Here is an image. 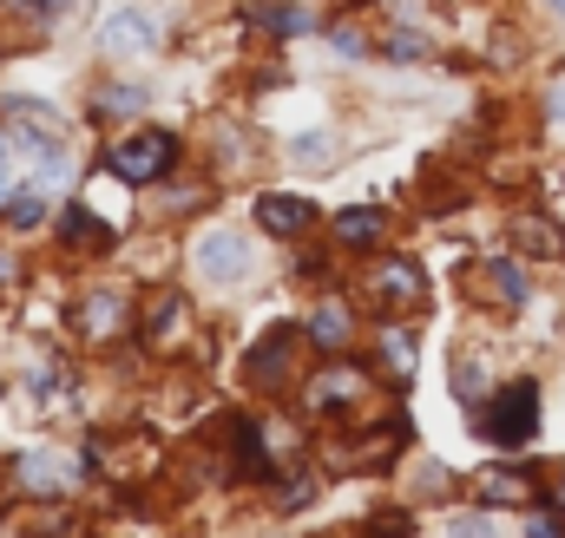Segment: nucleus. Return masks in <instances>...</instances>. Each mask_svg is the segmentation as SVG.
Instances as JSON below:
<instances>
[{
	"instance_id": "393cba45",
	"label": "nucleus",
	"mask_w": 565,
	"mask_h": 538,
	"mask_svg": "<svg viewBox=\"0 0 565 538\" xmlns=\"http://www.w3.org/2000/svg\"><path fill=\"white\" fill-rule=\"evenodd\" d=\"M290 151H296V158H303V164H309V158H329V151H336V145H329V131H316V138H296V145H290Z\"/></svg>"
},
{
	"instance_id": "f3484780",
	"label": "nucleus",
	"mask_w": 565,
	"mask_h": 538,
	"mask_svg": "<svg viewBox=\"0 0 565 538\" xmlns=\"http://www.w3.org/2000/svg\"><path fill=\"white\" fill-rule=\"evenodd\" d=\"M513 243H520V250H533V256H560V250H565L560 224H546V217H513Z\"/></svg>"
},
{
	"instance_id": "f8f14e48",
	"label": "nucleus",
	"mask_w": 565,
	"mask_h": 538,
	"mask_svg": "<svg viewBox=\"0 0 565 538\" xmlns=\"http://www.w3.org/2000/svg\"><path fill=\"white\" fill-rule=\"evenodd\" d=\"M355 394H362V368H349V362H336L309 381V408H349Z\"/></svg>"
},
{
	"instance_id": "473e14b6",
	"label": "nucleus",
	"mask_w": 565,
	"mask_h": 538,
	"mask_svg": "<svg viewBox=\"0 0 565 538\" xmlns=\"http://www.w3.org/2000/svg\"><path fill=\"white\" fill-rule=\"evenodd\" d=\"M553 506H560V513H565V473H560V480H553Z\"/></svg>"
},
{
	"instance_id": "f03ea898",
	"label": "nucleus",
	"mask_w": 565,
	"mask_h": 538,
	"mask_svg": "<svg viewBox=\"0 0 565 538\" xmlns=\"http://www.w3.org/2000/svg\"><path fill=\"white\" fill-rule=\"evenodd\" d=\"M296 348H303V329L276 322V329H270V335L250 348V362H244L250 388H257V394H283V388L296 381Z\"/></svg>"
},
{
	"instance_id": "0eeeda50",
	"label": "nucleus",
	"mask_w": 565,
	"mask_h": 538,
	"mask_svg": "<svg viewBox=\"0 0 565 538\" xmlns=\"http://www.w3.org/2000/svg\"><path fill=\"white\" fill-rule=\"evenodd\" d=\"M316 217H323V210H316L309 197H290V191H263V197H257V224H263L270 237H303Z\"/></svg>"
},
{
	"instance_id": "a878e982",
	"label": "nucleus",
	"mask_w": 565,
	"mask_h": 538,
	"mask_svg": "<svg viewBox=\"0 0 565 538\" xmlns=\"http://www.w3.org/2000/svg\"><path fill=\"white\" fill-rule=\"evenodd\" d=\"M527 538H565L560 513H533V519H527Z\"/></svg>"
},
{
	"instance_id": "4468645a",
	"label": "nucleus",
	"mask_w": 565,
	"mask_h": 538,
	"mask_svg": "<svg viewBox=\"0 0 565 538\" xmlns=\"http://www.w3.org/2000/svg\"><path fill=\"white\" fill-rule=\"evenodd\" d=\"M118 316H125V302H118L112 289H99V296L79 302V329H86L92 342H112V335H118Z\"/></svg>"
},
{
	"instance_id": "a211bd4d",
	"label": "nucleus",
	"mask_w": 565,
	"mask_h": 538,
	"mask_svg": "<svg viewBox=\"0 0 565 538\" xmlns=\"http://www.w3.org/2000/svg\"><path fill=\"white\" fill-rule=\"evenodd\" d=\"M257 26H270V33H283V39H290V33H309L316 20H309V7H290V0H263V7H257Z\"/></svg>"
},
{
	"instance_id": "5701e85b",
	"label": "nucleus",
	"mask_w": 565,
	"mask_h": 538,
	"mask_svg": "<svg viewBox=\"0 0 565 538\" xmlns=\"http://www.w3.org/2000/svg\"><path fill=\"white\" fill-rule=\"evenodd\" d=\"M448 538H494V519H481V513H461V519L448 526Z\"/></svg>"
},
{
	"instance_id": "423d86ee",
	"label": "nucleus",
	"mask_w": 565,
	"mask_h": 538,
	"mask_svg": "<svg viewBox=\"0 0 565 538\" xmlns=\"http://www.w3.org/2000/svg\"><path fill=\"white\" fill-rule=\"evenodd\" d=\"M421 289H428V283H421V270H415V263H402V256H388V263H375V270H369V296H375L382 309H415V302H421Z\"/></svg>"
},
{
	"instance_id": "bb28decb",
	"label": "nucleus",
	"mask_w": 565,
	"mask_h": 538,
	"mask_svg": "<svg viewBox=\"0 0 565 538\" xmlns=\"http://www.w3.org/2000/svg\"><path fill=\"white\" fill-rule=\"evenodd\" d=\"M132 105H145L138 92H99V112H132Z\"/></svg>"
},
{
	"instance_id": "20e7f679",
	"label": "nucleus",
	"mask_w": 565,
	"mask_h": 538,
	"mask_svg": "<svg viewBox=\"0 0 565 538\" xmlns=\"http://www.w3.org/2000/svg\"><path fill=\"white\" fill-rule=\"evenodd\" d=\"M191 263H197L211 283H244V270H250V243H244L237 230H204V237L191 243Z\"/></svg>"
},
{
	"instance_id": "b1692460",
	"label": "nucleus",
	"mask_w": 565,
	"mask_h": 538,
	"mask_svg": "<svg viewBox=\"0 0 565 538\" xmlns=\"http://www.w3.org/2000/svg\"><path fill=\"white\" fill-rule=\"evenodd\" d=\"M454 394H461V401H481V394H487V381H481V368H474V362L454 375Z\"/></svg>"
},
{
	"instance_id": "f257e3e1",
	"label": "nucleus",
	"mask_w": 565,
	"mask_h": 538,
	"mask_svg": "<svg viewBox=\"0 0 565 538\" xmlns=\"http://www.w3.org/2000/svg\"><path fill=\"white\" fill-rule=\"evenodd\" d=\"M533 427H540V388H533V381L500 388V394L487 401V414H481V434H487L494 447H527Z\"/></svg>"
},
{
	"instance_id": "7c9ffc66",
	"label": "nucleus",
	"mask_w": 565,
	"mask_h": 538,
	"mask_svg": "<svg viewBox=\"0 0 565 538\" xmlns=\"http://www.w3.org/2000/svg\"><path fill=\"white\" fill-rule=\"evenodd\" d=\"M7 178H13V164H7V138H0V197H7Z\"/></svg>"
},
{
	"instance_id": "2f4dec72",
	"label": "nucleus",
	"mask_w": 565,
	"mask_h": 538,
	"mask_svg": "<svg viewBox=\"0 0 565 538\" xmlns=\"http://www.w3.org/2000/svg\"><path fill=\"white\" fill-rule=\"evenodd\" d=\"M553 118H565V79L553 85Z\"/></svg>"
},
{
	"instance_id": "412c9836",
	"label": "nucleus",
	"mask_w": 565,
	"mask_h": 538,
	"mask_svg": "<svg viewBox=\"0 0 565 538\" xmlns=\"http://www.w3.org/2000/svg\"><path fill=\"white\" fill-rule=\"evenodd\" d=\"M46 224V197H13L7 204V230H39Z\"/></svg>"
},
{
	"instance_id": "1a4fd4ad",
	"label": "nucleus",
	"mask_w": 565,
	"mask_h": 538,
	"mask_svg": "<svg viewBox=\"0 0 565 538\" xmlns=\"http://www.w3.org/2000/svg\"><path fill=\"white\" fill-rule=\"evenodd\" d=\"M303 335H309L316 348H329V355H336V348H349V335H355L349 302H336V296H329V302H316V309H309V322H303Z\"/></svg>"
},
{
	"instance_id": "c756f323",
	"label": "nucleus",
	"mask_w": 565,
	"mask_h": 538,
	"mask_svg": "<svg viewBox=\"0 0 565 538\" xmlns=\"http://www.w3.org/2000/svg\"><path fill=\"white\" fill-rule=\"evenodd\" d=\"M66 7H72V0H33V13H46V20H59Z\"/></svg>"
},
{
	"instance_id": "72a5a7b5",
	"label": "nucleus",
	"mask_w": 565,
	"mask_h": 538,
	"mask_svg": "<svg viewBox=\"0 0 565 538\" xmlns=\"http://www.w3.org/2000/svg\"><path fill=\"white\" fill-rule=\"evenodd\" d=\"M7 276H13V263H7V256H0V289H7Z\"/></svg>"
},
{
	"instance_id": "9b49d317",
	"label": "nucleus",
	"mask_w": 565,
	"mask_h": 538,
	"mask_svg": "<svg viewBox=\"0 0 565 538\" xmlns=\"http://www.w3.org/2000/svg\"><path fill=\"white\" fill-rule=\"evenodd\" d=\"M59 243L66 250H112V224L92 217L86 204H72V210H59Z\"/></svg>"
},
{
	"instance_id": "cd10ccee",
	"label": "nucleus",
	"mask_w": 565,
	"mask_h": 538,
	"mask_svg": "<svg viewBox=\"0 0 565 538\" xmlns=\"http://www.w3.org/2000/svg\"><path fill=\"white\" fill-rule=\"evenodd\" d=\"M26 388H33L39 401H46V394H59V368H33V381H26Z\"/></svg>"
},
{
	"instance_id": "6ab92c4d",
	"label": "nucleus",
	"mask_w": 565,
	"mask_h": 538,
	"mask_svg": "<svg viewBox=\"0 0 565 538\" xmlns=\"http://www.w3.org/2000/svg\"><path fill=\"white\" fill-rule=\"evenodd\" d=\"M382 362L395 368V381H408L415 375V335L408 329H382Z\"/></svg>"
},
{
	"instance_id": "f704fd0d",
	"label": "nucleus",
	"mask_w": 565,
	"mask_h": 538,
	"mask_svg": "<svg viewBox=\"0 0 565 538\" xmlns=\"http://www.w3.org/2000/svg\"><path fill=\"white\" fill-rule=\"evenodd\" d=\"M553 7H560V13H565V0H553Z\"/></svg>"
},
{
	"instance_id": "39448f33",
	"label": "nucleus",
	"mask_w": 565,
	"mask_h": 538,
	"mask_svg": "<svg viewBox=\"0 0 565 538\" xmlns=\"http://www.w3.org/2000/svg\"><path fill=\"white\" fill-rule=\"evenodd\" d=\"M99 46L105 53H151L158 46V20H151V7H112L105 20H99Z\"/></svg>"
},
{
	"instance_id": "2eb2a0df",
	"label": "nucleus",
	"mask_w": 565,
	"mask_h": 538,
	"mask_svg": "<svg viewBox=\"0 0 565 538\" xmlns=\"http://www.w3.org/2000/svg\"><path fill=\"white\" fill-rule=\"evenodd\" d=\"M481 500H487V506H527V500H533V480L513 473V467H487V473H481Z\"/></svg>"
},
{
	"instance_id": "ddd939ff",
	"label": "nucleus",
	"mask_w": 565,
	"mask_h": 538,
	"mask_svg": "<svg viewBox=\"0 0 565 538\" xmlns=\"http://www.w3.org/2000/svg\"><path fill=\"white\" fill-rule=\"evenodd\" d=\"M382 230H388V217H382L375 204H355V210H342V217H336V237H342L349 250H375V243H382Z\"/></svg>"
},
{
	"instance_id": "9d476101",
	"label": "nucleus",
	"mask_w": 565,
	"mask_h": 538,
	"mask_svg": "<svg viewBox=\"0 0 565 538\" xmlns=\"http://www.w3.org/2000/svg\"><path fill=\"white\" fill-rule=\"evenodd\" d=\"M270 473V447L250 421H230V480H263Z\"/></svg>"
},
{
	"instance_id": "c85d7f7f",
	"label": "nucleus",
	"mask_w": 565,
	"mask_h": 538,
	"mask_svg": "<svg viewBox=\"0 0 565 538\" xmlns=\"http://www.w3.org/2000/svg\"><path fill=\"white\" fill-rule=\"evenodd\" d=\"M388 53H395V59H421V39H415V33H395Z\"/></svg>"
},
{
	"instance_id": "dca6fc26",
	"label": "nucleus",
	"mask_w": 565,
	"mask_h": 538,
	"mask_svg": "<svg viewBox=\"0 0 565 538\" xmlns=\"http://www.w3.org/2000/svg\"><path fill=\"white\" fill-rule=\"evenodd\" d=\"M13 473H20L26 493H59V487H66V460H59V454H26Z\"/></svg>"
},
{
	"instance_id": "4be33fe9",
	"label": "nucleus",
	"mask_w": 565,
	"mask_h": 538,
	"mask_svg": "<svg viewBox=\"0 0 565 538\" xmlns=\"http://www.w3.org/2000/svg\"><path fill=\"white\" fill-rule=\"evenodd\" d=\"M369 538H408V513H375L369 519Z\"/></svg>"
},
{
	"instance_id": "aec40b11",
	"label": "nucleus",
	"mask_w": 565,
	"mask_h": 538,
	"mask_svg": "<svg viewBox=\"0 0 565 538\" xmlns=\"http://www.w3.org/2000/svg\"><path fill=\"white\" fill-rule=\"evenodd\" d=\"M487 283H494V296H500L507 309L527 302V276H520V263H487Z\"/></svg>"
},
{
	"instance_id": "7ed1b4c3",
	"label": "nucleus",
	"mask_w": 565,
	"mask_h": 538,
	"mask_svg": "<svg viewBox=\"0 0 565 538\" xmlns=\"http://www.w3.org/2000/svg\"><path fill=\"white\" fill-rule=\"evenodd\" d=\"M178 164V138L171 131H138V138H125L118 151H112V178L118 184H151V178H165Z\"/></svg>"
},
{
	"instance_id": "6e6552de",
	"label": "nucleus",
	"mask_w": 565,
	"mask_h": 538,
	"mask_svg": "<svg viewBox=\"0 0 565 538\" xmlns=\"http://www.w3.org/2000/svg\"><path fill=\"white\" fill-rule=\"evenodd\" d=\"M184 322H191V302H184L178 289H158V296L145 302V342H158V348H165V342H178V335H184Z\"/></svg>"
}]
</instances>
